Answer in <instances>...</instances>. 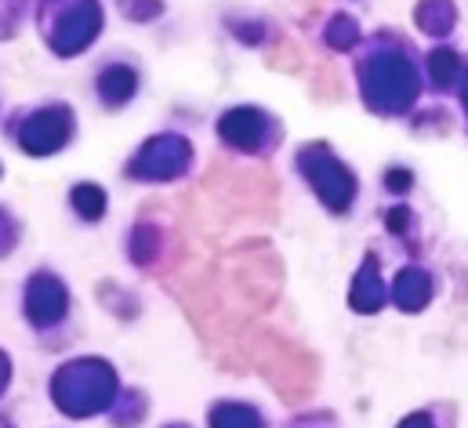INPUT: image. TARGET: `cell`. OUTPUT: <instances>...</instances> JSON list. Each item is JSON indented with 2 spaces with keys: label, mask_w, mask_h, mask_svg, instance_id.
I'll use <instances>...</instances> for the list:
<instances>
[{
  "label": "cell",
  "mask_w": 468,
  "mask_h": 428,
  "mask_svg": "<svg viewBox=\"0 0 468 428\" xmlns=\"http://www.w3.org/2000/svg\"><path fill=\"white\" fill-rule=\"evenodd\" d=\"M359 95H363L367 109H374L381 116H396L418 102L421 77L407 55L378 51L367 62H359Z\"/></svg>",
  "instance_id": "6da1fadb"
},
{
  "label": "cell",
  "mask_w": 468,
  "mask_h": 428,
  "mask_svg": "<svg viewBox=\"0 0 468 428\" xmlns=\"http://www.w3.org/2000/svg\"><path fill=\"white\" fill-rule=\"evenodd\" d=\"M117 370L106 359H73L51 378V396L62 414L91 418L117 400Z\"/></svg>",
  "instance_id": "7a4b0ae2"
},
{
  "label": "cell",
  "mask_w": 468,
  "mask_h": 428,
  "mask_svg": "<svg viewBox=\"0 0 468 428\" xmlns=\"http://www.w3.org/2000/svg\"><path fill=\"white\" fill-rule=\"evenodd\" d=\"M298 171H302L305 182L316 189V197L324 200L327 211L342 214L352 208V200H356V178H352L349 167L331 153L327 142L302 145V153H298Z\"/></svg>",
  "instance_id": "3957f363"
},
{
  "label": "cell",
  "mask_w": 468,
  "mask_h": 428,
  "mask_svg": "<svg viewBox=\"0 0 468 428\" xmlns=\"http://www.w3.org/2000/svg\"><path fill=\"white\" fill-rule=\"evenodd\" d=\"M189 164H193V145L182 134H156L127 164V175L145 178V182H171V178L186 175Z\"/></svg>",
  "instance_id": "277c9868"
},
{
  "label": "cell",
  "mask_w": 468,
  "mask_h": 428,
  "mask_svg": "<svg viewBox=\"0 0 468 428\" xmlns=\"http://www.w3.org/2000/svg\"><path fill=\"white\" fill-rule=\"evenodd\" d=\"M99 33H102V7H99V0H77V4L58 18V26H55V33H51V48H55L58 55L73 59V55L88 51Z\"/></svg>",
  "instance_id": "5b68a950"
},
{
  "label": "cell",
  "mask_w": 468,
  "mask_h": 428,
  "mask_svg": "<svg viewBox=\"0 0 468 428\" xmlns=\"http://www.w3.org/2000/svg\"><path fill=\"white\" fill-rule=\"evenodd\" d=\"M73 134V112L66 106L58 109H40L33 112L26 123H22V134H18V145L29 153V156H48L55 149H62Z\"/></svg>",
  "instance_id": "8992f818"
},
{
  "label": "cell",
  "mask_w": 468,
  "mask_h": 428,
  "mask_svg": "<svg viewBox=\"0 0 468 428\" xmlns=\"http://www.w3.org/2000/svg\"><path fill=\"white\" fill-rule=\"evenodd\" d=\"M269 131H272V120L254 106H236L218 120L222 142L239 149V153H258V149H265Z\"/></svg>",
  "instance_id": "52a82bcc"
},
{
  "label": "cell",
  "mask_w": 468,
  "mask_h": 428,
  "mask_svg": "<svg viewBox=\"0 0 468 428\" xmlns=\"http://www.w3.org/2000/svg\"><path fill=\"white\" fill-rule=\"evenodd\" d=\"M66 309H69V294H66V287H62L58 276L40 273V276H33L26 284V316L37 323V326L58 323L66 316Z\"/></svg>",
  "instance_id": "ba28073f"
},
{
  "label": "cell",
  "mask_w": 468,
  "mask_h": 428,
  "mask_svg": "<svg viewBox=\"0 0 468 428\" xmlns=\"http://www.w3.org/2000/svg\"><path fill=\"white\" fill-rule=\"evenodd\" d=\"M432 298V280L425 269L410 265L403 273H396V284H392V305L403 309V313H421Z\"/></svg>",
  "instance_id": "9c48e42d"
},
{
  "label": "cell",
  "mask_w": 468,
  "mask_h": 428,
  "mask_svg": "<svg viewBox=\"0 0 468 428\" xmlns=\"http://www.w3.org/2000/svg\"><path fill=\"white\" fill-rule=\"evenodd\" d=\"M349 305L356 313H378L385 305V284L378 276V262L374 258H367L363 269L356 273V284H352L349 291Z\"/></svg>",
  "instance_id": "30bf717a"
},
{
  "label": "cell",
  "mask_w": 468,
  "mask_h": 428,
  "mask_svg": "<svg viewBox=\"0 0 468 428\" xmlns=\"http://www.w3.org/2000/svg\"><path fill=\"white\" fill-rule=\"evenodd\" d=\"M414 22L429 37H451V29L458 26V7L451 0H421L414 11Z\"/></svg>",
  "instance_id": "8fae6325"
},
{
  "label": "cell",
  "mask_w": 468,
  "mask_h": 428,
  "mask_svg": "<svg viewBox=\"0 0 468 428\" xmlns=\"http://www.w3.org/2000/svg\"><path fill=\"white\" fill-rule=\"evenodd\" d=\"M134 88H138V77H134V70H127V66H110V70L99 77V95H102L106 106H123V102L134 95Z\"/></svg>",
  "instance_id": "7c38bea8"
},
{
  "label": "cell",
  "mask_w": 468,
  "mask_h": 428,
  "mask_svg": "<svg viewBox=\"0 0 468 428\" xmlns=\"http://www.w3.org/2000/svg\"><path fill=\"white\" fill-rule=\"evenodd\" d=\"M458 73H462V59L451 51V48H436L432 55H429V80L436 84V88H454L458 84Z\"/></svg>",
  "instance_id": "4fadbf2b"
},
{
  "label": "cell",
  "mask_w": 468,
  "mask_h": 428,
  "mask_svg": "<svg viewBox=\"0 0 468 428\" xmlns=\"http://www.w3.org/2000/svg\"><path fill=\"white\" fill-rule=\"evenodd\" d=\"M211 425L215 428H258L261 425V414L254 407H243V403H218L211 411Z\"/></svg>",
  "instance_id": "5bb4252c"
},
{
  "label": "cell",
  "mask_w": 468,
  "mask_h": 428,
  "mask_svg": "<svg viewBox=\"0 0 468 428\" xmlns=\"http://www.w3.org/2000/svg\"><path fill=\"white\" fill-rule=\"evenodd\" d=\"M324 40H327L335 51H349V48H356V40H359V26H356V18H352V15H335V18L327 22V29H324Z\"/></svg>",
  "instance_id": "9a60e30c"
},
{
  "label": "cell",
  "mask_w": 468,
  "mask_h": 428,
  "mask_svg": "<svg viewBox=\"0 0 468 428\" xmlns=\"http://www.w3.org/2000/svg\"><path fill=\"white\" fill-rule=\"evenodd\" d=\"M69 200H73L77 214H84L88 221H99V218L106 214V193H102L99 186H88V182H84V186H77V189H73V197H69Z\"/></svg>",
  "instance_id": "2e32d148"
},
{
  "label": "cell",
  "mask_w": 468,
  "mask_h": 428,
  "mask_svg": "<svg viewBox=\"0 0 468 428\" xmlns=\"http://www.w3.org/2000/svg\"><path fill=\"white\" fill-rule=\"evenodd\" d=\"M153 254H156V229H153V225H142V229L134 232L131 258H134V262H153Z\"/></svg>",
  "instance_id": "e0dca14e"
},
{
  "label": "cell",
  "mask_w": 468,
  "mask_h": 428,
  "mask_svg": "<svg viewBox=\"0 0 468 428\" xmlns=\"http://www.w3.org/2000/svg\"><path fill=\"white\" fill-rule=\"evenodd\" d=\"M414 186V175L407 171V167H392L388 175H385V189L388 193H407Z\"/></svg>",
  "instance_id": "ac0fdd59"
},
{
  "label": "cell",
  "mask_w": 468,
  "mask_h": 428,
  "mask_svg": "<svg viewBox=\"0 0 468 428\" xmlns=\"http://www.w3.org/2000/svg\"><path fill=\"white\" fill-rule=\"evenodd\" d=\"M385 225H388L392 236L407 232V225H410V208H392V211L385 214Z\"/></svg>",
  "instance_id": "d6986e66"
},
{
  "label": "cell",
  "mask_w": 468,
  "mask_h": 428,
  "mask_svg": "<svg viewBox=\"0 0 468 428\" xmlns=\"http://www.w3.org/2000/svg\"><path fill=\"white\" fill-rule=\"evenodd\" d=\"M7 374H11V367H7V356L0 352V392H4V385H7Z\"/></svg>",
  "instance_id": "ffe728a7"
},
{
  "label": "cell",
  "mask_w": 468,
  "mask_h": 428,
  "mask_svg": "<svg viewBox=\"0 0 468 428\" xmlns=\"http://www.w3.org/2000/svg\"><path fill=\"white\" fill-rule=\"evenodd\" d=\"M425 422H429V414H414V418H407L403 425H425Z\"/></svg>",
  "instance_id": "44dd1931"
},
{
  "label": "cell",
  "mask_w": 468,
  "mask_h": 428,
  "mask_svg": "<svg viewBox=\"0 0 468 428\" xmlns=\"http://www.w3.org/2000/svg\"><path fill=\"white\" fill-rule=\"evenodd\" d=\"M465 109H468V73H465Z\"/></svg>",
  "instance_id": "7402d4cb"
}]
</instances>
